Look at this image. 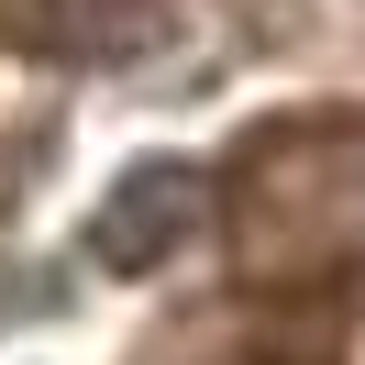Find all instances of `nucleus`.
I'll return each instance as SVG.
<instances>
[{
	"label": "nucleus",
	"instance_id": "f257e3e1",
	"mask_svg": "<svg viewBox=\"0 0 365 365\" xmlns=\"http://www.w3.org/2000/svg\"><path fill=\"white\" fill-rule=\"evenodd\" d=\"M188 222H200V178H188V166H144V178H122V200L89 222V255L100 266H155Z\"/></svg>",
	"mask_w": 365,
	"mask_h": 365
}]
</instances>
